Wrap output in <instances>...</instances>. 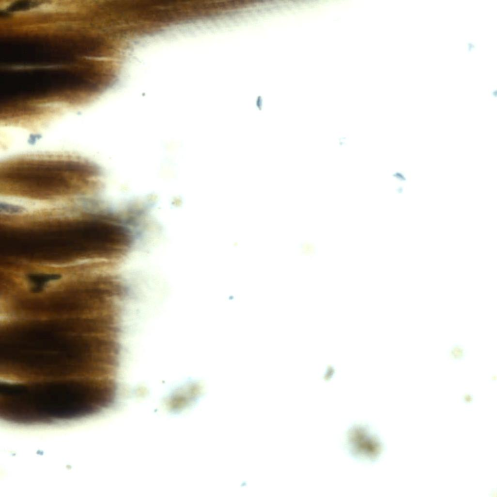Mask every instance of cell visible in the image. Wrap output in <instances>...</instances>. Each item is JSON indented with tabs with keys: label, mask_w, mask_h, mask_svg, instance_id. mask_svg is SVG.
<instances>
[{
	"label": "cell",
	"mask_w": 497,
	"mask_h": 497,
	"mask_svg": "<svg viewBox=\"0 0 497 497\" xmlns=\"http://www.w3.org/2000/svg\"><path fill=\"white\" fill-rule=\"evenodd\" d=\"M96 337L85 310L51 309L34 314L26 329L25 347L35 375L65 378L89 373L95 356Z\"/></svg>",
	"instance_id": "1"
},
{
	"label": "cell",
	"mask_w": 497,
	"mask_h": 497,
	"mask_svg": "<svg viewBox=\"0 0 497 497\" xmlns=\"http://www.w3.org/2000/svg\"><path fill=\"white\" fill-rule=\"evenodd\" d=\"M96 183L94 165L68 154L19 156L5 161L0 167V186L4 192L27 194L26 197L68 194L83 196L91 192Z\"/></svg>",
	"instance_id": "2"
},
{
	"label": "cell",
	"mask_w": 497,
	"mask_h": 497,
	"mask_svg": "<svg viewBox=\"0 0 497 497\" xmlns=\"http://www.w3.org/2000/svg\"><path fill=\"white\" fill-rule=\"evenodd\" d=\"M449 356L455 360L461 359L464 356V350L460 346L455 345L450 349Z\"/></svg>",
	"instance_id": "3"
}]
</instances>
